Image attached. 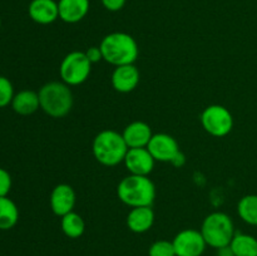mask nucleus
Returning <instances> with one entry per match:
<instances>
[{
    "instance_id": "f257e3e1",
    "label": "nucleus",
    "mask_w": 257,
    "mask_h": 256,
    "mask_svg": "<svg viewBox=\"0 0 257 256\" xmlns=\"http://www.w3.org/2000/svg\"><path fill=\"white\" fill-rule=\"evenodd\" d=\"M103 60L114 67L135 64L140 55L138 43L131 34L124 32H114L105 35L99 44Z\"/></svg>"
},
{
    "instance_id": "f03ea898",
    "label": "nucleus",
    "mask_w": 257,
    "mask_h": 256,
    "mask_svg": "<svg viewBox=\"0 0 257 256\" xmlns=\"http://www.w3.org/2000/svg\"><path fill=\"white\" fill-rule=\"evenodd\" d=\"M117 196L131 208L152 206L156 198V186L148 176L128 175L118 183Z\"/></svg>"
},
{
    "instance_id": "7ed1b4c3",
    "label": "nucleus",
    "mask_w": 257,
    "mask_h": 256,
    "mask_svg": "<svg viewBox=\"0 0 257 256\" xmlns=\"http://www.w3.org/2000/svg\"><path fill=\"white\" fill-rule=\"evenodd\" d=\"M128 146L122 133L113 130L100 131L93 140V156L100 165L113 167L124 161Z\"/></svg>"
},
{
    "instance_id": "20e7f679",
    "label": "nucleus",
    "mask_w": 257,
    "mask_h": 256,
    "mask_svg": "<svg viewBox=\"0 0 257 256\" xmlns=\"http://www.w3.org/2000/svg\"><path fill=\"white\" fill-rule=\"evenodd\" d=\"M40 109L52 118H63L72 110L73 93L64 82H48L38 92Z\"/></svg>"
},
{
    "instance_id": "39448f33",
    "label": "nucleus",
    "mask_w": 257,
    "mask_h": 256,
    "mask_svg": "<svg viewBox=\"0 0 257 256\" xmlns=\"http://www.w3.org/2000/svg\"><path fill=\"white\" fill-rule=\"evenodd\" d=\"M200 231L206 243L216 250L230 245L236 233L232 218L218 211L206 216Z\"/></svg>"
},
{
    "instance_id": "423d86ee",
    "label": "nucleus",
    "mask_w": 257,
    "mask_h": 256,
    "mask_svg": "<svg viewBox=\"0 0 257 256\" xmlns=\"http://www.w3.org/2000/svg\"><path fill=\"white\" fill-rule=\"evenodd\" d=\"M92 72V63L87 58L84 52L74 50L63 58L59 65V74L62 82L73 85H80L89 78Z\"/></svg>"
},
{
    "instance_id": "0eeeda50",
    "label": "nucleus",
    "mask_w": 257,
    "mask_h": 256,
    "mask_svg": "<svg viewBox=\"0 0 257 256\" xmlns=\"http://www.w3.org/2000/svg\"><path fill=\"white\" fill-rule=\"evenodd\" d=\"M201 124L208 135L213 137H225L232 131L233 117L230 110L221 104H211L201 113Z\"/></svg>"
},
{
    "instance_id": "6e6552de",
    "label": "nucleus",
    "mask_w": 257,
    "mask_h": 256,
    "mask_svg": "<svg viewBox=\"0 0 257 256\" xmlns=\"http://www.w3.org/2000/svg\"><path fill=\"white\" fill-rule=\"evenodd\" d=\"M176 256H201L206 250L205 238L200 230L185 228L173 238Z\"/></svg>"
},
{
    "instance_id": "1a4fd4ad",
    "label": "nucleus",
    "mask_w": 257,
    "mask_h": 256,
    "mask_svg": "<svg viewBox=\"0 0 257 256\" xmlns=\"http://www.w3.org/2000/svg\"><path fill=\"white\" fill-rule=\"evenodd\" d=\"M147 150L156 160V162H172L180 152V146L175 137L167 133H153Z\"/></svg>"
},
{
    "instance_id": "9d476101",
    "label": "nucleus",
    "mask_w": 257,
    "mask_h": 256,
    "mask_svg": "<svg viewBox=\"0 0 257 256\" xmlns=\"http://www.w3.org/2000/svg\"><path fill=\"white\" fill-rule=\"evenodd\" d=\"M77 196L74 188L68 183H59L55 186L50 192L49 205L53 213L59 217H63L67 213L74 210Z\"/></svg>"
},
{
    "instance_id": "9b49d317",
    "label": "nucleus",
    "mask_w": 257,
    "mask_h": 256,
    "mask_svg": "<svg viewBox=\"0 0 257 256\" xmlns=\"http://www.w3.org/2000/svg\"><path fill=\"white\" fill-rule=\"evenodd\" d=\"M123 163L130 175L148 176L155 168L156 160L147 150V147L130 148Z\"/></svg>"
},
{
    "instance_id": "f8f14e48",
    "label": "nucleus",
    "mask_w": 257,
    "mask_h": 256,
    "mask_svg": "<svg viewBox=\"0 0 257 256\" xmlns=\"http://www.w3.org/2000/svg\"><path fill=\"white\" fill-rule=\"evenodd\" d=\"M112 85L117 92L130 93L140 84L141 74L135 64H125L115 67L112 73Z\"/></svg>"
},
{
    "instance_id": "ddd939ff",
    "label": "nucleus",
    "mask_w": 257,
    "mask_h": 256,
    "mask_svg": "<svg viewBox=\"0 0 257 256\" xmlns=\"http://www.w3.org/2000/svg\"><path fill=\"white\" fill-rule=\"evenodd\" d=\"M28 14L33 22L48 25L59 19V8L55 0H32L28 7Z\"/></svg>"
},
{
    "instance_id": "4468645a",
    "label": "nucleus",
    "mask_w": 257,
    "mask_h": 256,
    "mask_svg": "<svg viewBox=\"0 0 257 256\" xmlns=\"http://www.w3.org/2000/svg\"><path fill=\"white\" fill-rule=\"evenodd\" d=\"M128 148H145L152 138V128L143 120L131 122L122 132Z\"/></svg>"
},
{
    "instance_id": "2eb2a0df",
    "label": "nucleus",
    "mask_w": 257,
    "mask_h": 256,
    "mask_svg": "<svg viewBox=\"0 0 257 256\" xmlns=\"http://www.w3.org/2000/svg\"><path fill=\"white\" fill-rule=\"evenodd\" d=\"M155 223V211L152 206L133 207L127 215V226L132 232L145 233Z\"/></svg>"
},
{
    "instance_id": "dca6fc26",
    "label": "nucleus",
    "mask_w": 257,
    "mask_h": 256,
    "mask_svg": "<svg viewBox=\"0 0 257 256\" xmlns=\"http://www.w3.org/2000/svg\"><path fill=\"white\" fill-rule=\"evenodd\" d=\"M59 19L68 24H75L87 17L89 0H59Z\"/></svg>"
},
{
    "instance_id": "f3484780",
    "label": "nucleus",
    "mask_w": 257,
    "mask_h": 256,
    "mask_svg": "<svg viewBox=\"0 0 257 256\" xmlns=\"http://www.w3.org/2000/svg\"><path fill=\"white\" fill-rule=\"evenodd\" d=\"M12 108L20 115H30L40 108L39 94L30 89L20 90L12 100Z\"/></svg>"
},
{
    "instance_id": "a211bd4d",
    "label": "nucleus",
    "mask_w": 257,
    "mask_h": 256,
    "mask_svg": "<svg viewBox=\"0 0 257 256\" xmlns=\"http://www.w3.org/2000/svg\"><path fill=\"white\" fill-rule=\"evenodd\" d=\"M230 247L235 256H257V238L243 232H236Z\"/></svg>"
},
{
    "instance_id": "6ab92c4d",
    "label": "nucleus",
    "mask_w": 257,
    "mask_h": 256,
    "mask_svg": "<svg viewBox=\"0 0 257 256\" xmlns=\"http://www.w3.org/2000/svg\"><path fill=\"white\" fill-rule=\"evenodd\" d=\"M19 220L18 206L8 196L0 197V230H10Z\"/></svg>"
},
{
    "instance_id": "aec40b11",
    "label": "nucleus",
    "mask_w": 257,
    "mask_h": 256,
    "mask_svg": "<svg viewBox=\"0 0 257 256\" xmlns=\"http://www.w3.org/2000/svg\"><path fill=\"white\" fill-rule=\"evenodd\" d=\"M60 227L63 233L69 238H79L85 231V222L79 213L72 212L67 213L60 217Z\"/></svg>"
},
{
    "instance_id": "412c9836",
    "label": "nucleus",
    "mask_w": 257,
    "mask_h": 256,
    "mask_svg": "<svg viewBox=\"0 0 257 256\" xmlns=\"http://www.w3.org/2000/svg\"><path fill=\"white\" fill-rule=\"evenodd\" d=\"M237 213L247 225L257 226V195H246L238 201Z\"/></svg>"
},
{
    "instance_id": "4be33fe9",
    "label": "nucleus",
    "mask_w": 257,
    "mask_h": 256,
    "mask_svg": "<svg viewBox=\"0 0 257 256\" xmlns=\"http://www.w3.org/2000/svg\"><path fill=\"white\" fill-rule=\"evenodd\" d=\"M148 256H176L175 246L172 241L158 240L150 246Z\"/></svg>"
},
{
    "instance_id": "5701e85b",
    "label": "nucleus",
    "mask_w": 257,
    "mask_h": 256,
    "mask_svg": "<svg viewBox=\"0 0 257 256\" xmlns=\"http://www.w3.org/2000/svg\"><path fill=\"white\" fill-rule=\"evenodd\" d=\"M14 87L7 77L0 75V108L12 104L14 98Z\"/></svg>"
},
{
    "instance_id": "b1692460",
    "label": "nucleus",
    "mask_w": 257,
    "mask_h": 256,
    "mask_svg": "<svg viewBox=\"0 0 257 256\" xmlns=\"http://www.w3.org/2000/svg\"><path fill=\"white\" fill-rule=\"evenodd\" d=\"M12 188V176L7 170L0 167V197H5Z\"/></svg>"
},
{
    "instance_id": "393cba45",
    "label": "nucleus",
    "mask_w": 257,
    "mask_h": 256,
    "mask_svg": "<svg viewBox=\"0 0 257 256\" xmlns=\"http://www.w3.org/2000/svg\"><path fill=\"white\" fill-rule=\"evenodd\" d=\"M84 53H85V55H87V58L89 59V62L92 63V64L100 62V60L103 59L102 50H100L99 47H95V45H92V47L88 48V49L85 50Z\"/></svg>"
},
{
    "instance_id": "a878e982",
    "label": "nucleus",
    "mask_w": 257,
    "mask_h": 256,
    "mask_svg": "<svg viewBox=\"0 0 257 256\" xmlns=\"http://www.w3.org/2000/svg\"><path fill=\"white\" fill-rule=\"evenodd\" d=\"M100 2L108 12H119L120 9H123L127 0H100Z\"/></svg>"
},
{
    "instance_id": "bb28decb",
    "label": "nucleus",
    "mask_w": 257,
    "mask_h": 256,
    "mask_svg": "<svg viewBox=\"0 0 257 256\" xmlns=\"http://www.w3.org/2000/svg\"><path fill=\"white\" fill-rule=\"evenodd\" d=\"M185 161H186V158H185V156H183V153L181 152H178V155L176 156L175 158H173L172 160V165H175V166H177V167H182L183 165H185Z\"/></svg>"
},
{
    "instance_id": "cd10ccee",
    "label": "nucleus",
    "mask_w": 257,
    "mask_h": 256,
    "mask_svg": "<svg viewBox=\"0 0 257 256\" xmlns=\"http://www.w3.org/2000/svg\"><path fill=\"white\" fill-rule=\"evenodd\" d=\"M217 256H235L233 255L232 250H231L230 245L225 246V247L217 248Z\"/></svg>"
},
{
    "instance_id": "c85d7f7f",
    "label": "nucleus",
    "mask_w": 257,
    "mask_h": 256,
    "mask_svg": "<svg viewBox=\"0 0 257 256\" xmlns=\"http://www.w3.org/2000/svg\"><path fill=\"white\" fill-rule=\"evenodd\" d=\"M0 28H2V18H0Z\"/></svg>"
}]
</instances>
